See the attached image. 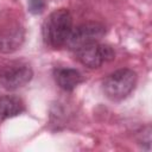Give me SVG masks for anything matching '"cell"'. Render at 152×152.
I'll use <instances>...</instances> for the list:
<instances>
[{
  "mask_svg": "<svg viewBox=\"0 0 152 152\" xmlns=\"http://www.w3.org/2000/svg\"><path fill=\"white\" fill-rule=\"evenodd\" d=\"M33 77L31 66L21 61H12L0 66V86L6 90H17Z\"/></svg>",
  "mask_w": 152,
  "mask_h": 152,
  "instance_id": "obj_3",
  "label": "cell"
},
{
  "mask_svg": "<svg viewBox=\"0 0 152 152\" xmlns=\"http://www.w3.org/2000/svg\"><path fill=\"white\" fill-rule=\"evenodd\" d=\"M71 31L72 15L66 8H58L51 12L42 26L44 43L53 49L65 45Z\"/></svg>",
  "mask_w": 152,
  "mask_h": 152,
  "instance_id": "obj_1",
  "label": "cell"
},
{
  "mask_svg": "<svg viewBox=\"0 0 152 152\" xmlns=\"http://www.w3.org/2000/svg\"><path fill=\"white\" fill-rule=\"evenodd\" d=\"M53 78L57 86L64 91H72L80 83L83 82L82 74L74 68L53 69Z\"/></svg>",
  "mask_w": 152,
  "mask_h": 152,
  "instance_id": "obj_7",
  "label": "cell"
},
{
  "mask_svg": "<svg viewBox=\"0 0 152 152\" xmlns=\"http://www.w3.org/2000/svg\"><path fill=\"white\" fill-rule=\"evenodd\" d=\"M25 110L23 100L15 95L0 96V121L14 118Z\"/></svg>",
  "mask_w": 152,
  "mask_h": 152,
  "instance_id": "obj_8",
  "label": "cell"
},
{
  "mask_svg": "<svg viewBox=\"0 0 152 152\" xmlns=\"http://www.w3.org/2000/svg\"><path fill=\"white\" fill-rule=\"evenodd\" d=\"M135 84L137 74L125 68L109 74L102 82V90L110 101H121L133 91Z\"/></svg>",
  "mask_w": 152,
  "mask_h": 152,
  "instance_id": "obj_2",
  "label": "cell"
},
{
  "mask_svg": "<svg viewBox=\"0 0 152 152\" xmlns=\"http://www.w3.org/2000/svg\"><path fill=\"white\" fill-rule=\"evenodd\" d=\"M104 34H106V28L102 24L94 21L84 23L72 28L65 45L68 46L69 50L76 52L83 46L100 42V39Z\"/></svg>",
  "mask_w": 152,
  "mask_h": 152,
  "instance_id": "obj_4",
  "label": "cell"
},
{
  "mask_svg": "<svg viewBox=\"0 0 152 152\" xmlns=\"http://www.w3.org/2000/svg\"><path fill=\"white\" fill-rule=\"evenodd\" d=\"M75 55L80 63L88 69H97L102 64L113 61L115 57V52L109 45L99 42L83 46L77 50Z\"/></svg>",
  "mask_w": 152,
  "mask_h": 152,
  "instance_id": "obj_5",
  "label": "cell"
},
{
  "mask_svg": "<svg viewBox=\"0 0 152 152\" xmlns=\"http://www.w3.org/2000/svg\"><path fill=\"white\" fill-rule=\"evenodd\" d=\"M46 2L45 0H27L28 11L32 14H40L45 10Z\"/></svg>",
  "mask_w": 152,
  "mask_h": 152,
  "instance_id": "obj_9",
  "label": "cell"
},
{
  "mask_svg": "<svg viewBox=\"0 0 152 152\" xmlns=\"http://www.w3.org/2000/svg\"><path fill=\"white\" fill-rule=\"evenodd\" d=\"M24 42V28L18 21H6L0 25V52L18 50Z\"/></svg>",
  "mask_w": 152,
  "mask_h": 152,
  "instance_id": "obj_6",
  "label": "cell"
}]
</instances>
